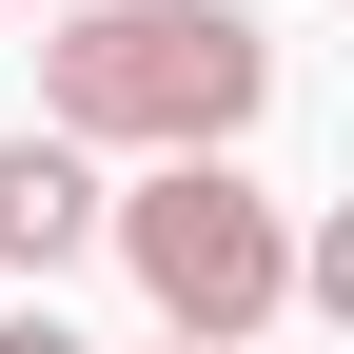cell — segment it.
I'll use <instances>...</instances> for the list:
<instances>
[{"mask_svg": "<svg viewBox=\"0 0 354 354\" xmlns=\"http://www.w3.org/2000/svg\"><path fill=\"white\" fill-rule=\"evenodd\" d=\"M158 354H197V335H158Z\"/></svg>", "mask_w": 354, "mask_h": 354, "instance_id": "cell-5", "label": "cell"}, {"mask_svg": "<svg viewBox=\"0 0 354 354\" xmlns=\"http://www.w3.org/2000/svg\"><path fill=\"white\" fill-rule=\"evenodd\" d=\"M59 256H99V158L79 138H0V276H59Z\"/></svg>", "mask_w": 354, "mask_h": 354, "instance_id": "cell-3", "label": "cell"}, {"mask_svg": "<svg viewBox=\"0 0 354 354\" xmlns=\"http://www.w3.org/2000/svg\"><path fill=\"white\" fill-rule=\"evenodd\" d=\"M0 354H79V335H59V315H0Z\"/></svg>", "mask_w": 354, "mask_h": 354, "instance_id": "cell-4", "label": "cell"}, {"mask_svg": "<svg viewBox=\"0 0 354 354\" xmlns=\"http://www.w3.org/2000/svg\"><path fill=\"white\" fill-rule=\"evenodd\" d=\"M39 20H59V0H39Z\"/></svg>", "mask_w": 354, "mask_h": 354, "instance_id": "cell-6", "label": "cell"}, {"mask_svg": "<svg viewBox=\"0 0 354 354\" xmlns=\"http://www.w3.org/2000/svg\"><path fill=\"white\" fill-rule=\"evenodd\" d=\"M256 118H276L256 0H59L39 20V138L79 158H236Z\"/></svg>", "mask_w": 354, "mask_h": 354, "instance_id": "cell-1", "label": "cell"}, {"mask_svg": "<svg viewBox=\"0 0 354 354\" xmlns=\"http://www.w3.org/2000/svg\"><path fill=\"white\" fill-rule=\"evenodd\" d=\"M99 256L158 295V335H197V354H256L295 315V216L256 197L236 158H138V177H99Z\"/></svg>", "mask_w": 354, "mask_h": 354, "instance_id": "cell-2", "label": "cell"}]
</instances>
